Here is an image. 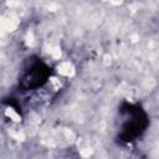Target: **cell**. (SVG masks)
<instances>
[{
  "mask_svg": "<svg viewBox=\"0 0 159 159\" xmlns=\"http://www.w3.org/2000/svg\"><path fill=\"white\" fill-rule=\"evenodd\" d=\"M118 114L117 140L120 144H130L147 132L149 116L142 104L123 101L118 108Z\"/></svg>",
  "mask_w": 159,
  "mask_h": 159,
  "instance_id": "6da1fadb",
  "label": "cell"
},
{
  "mask_svg": "<svg viewBox=\"0 0 159 159\" xmlns=\"http://www.w3.org/2000/svg\"><path fill=\"white\" fill-rule=\"evenodd\" d=\"M52 67L42 58L32 56L24 67L19 77V88L22 92H30L42 88L52 77Z\"/></svg>",
  "mask_w": 159,
  "mask_h": 159,
  "instance_id": "7a4b0ae2",
  "label": "cell"
}]
</instances>
